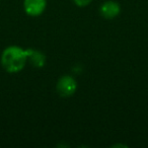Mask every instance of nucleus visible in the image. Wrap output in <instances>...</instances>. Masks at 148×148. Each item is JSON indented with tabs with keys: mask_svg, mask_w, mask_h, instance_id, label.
<instances>
[{
	"mask_svg": "<svg viewBox=\"0 0 148 148\" xmlns=\"http://www.w3.org/2000/svg\"><path fill=\"white\" fill-rule=\"evenodd\" d=\"M0 63L6 72L11 74L18 73L27 63V49L16 45L6 47L0 56Z\"/></svg>",
	"mask_w": 148,
	"mask_h": 148,
	"instance_id": "nucleus-1",
	"label": "nucleus"
},
{
	"mask_svg": "<svg viewBox=\"0 0 148 148\" xmlns=\"http://www.w3.org/2000/svg\"><path fill=\"white\" fill-rule=\"evenodd\" d=\"M77 81L72 75H62L56 83V91L62 97H70L76 92Z\"/></svg>",
	"mask_w": 148,
	"mask_h": 148,
	"instance_id": "nucleus-2",
	"label": "nucleus"
},
{
	"mask_svg": "<svg viewBox=\"0 0 148 148\" xmlns=\"http://www.w3.org/2000/svg\"><path fill=\"white\" fill-rule=\"evenodd\" d=\"M23 10L29 16L38 17L45 12L47 0H23Z\"/></svg>",
	"mask_w": 148,
	"mask_h": 148,
	"instance_id": "nucleus-3",
	"label": "nucleus"
},
{
	"mask_svg": "<svg viewBox=\"0 0 148 148\" xmlns=\"http://www.w3.org/2000/svg\"><path fill=\"white\" fill-rule=\"evenodd\" d=\"M121 12V5L115 0H107L99 7V13L106 19H114Z\"/></svg>",
	"mask_w": 148,
	"mask_h": 148,
	"instance_id": "nucleus-4",
	"label": "nucleus"
},
{
	"mask_svg": "<svg viewBox=\"0 0 148 148\" xmlns=\"http://www.w3.org/2000/svg\"><path fill=\"white\" fill-rule=\"evenodd\" d=\"M27 62L32 64L35 68H43L46 65V56L42 51L33 48L27 49Z\"/></svg>",
	"mask_w": 148,
	"mask_h": 148,
	"instance_id": "nucleus-5",
	"label": "nucleus"
},
{
	"mask_svg": "<svg viewBox=\"0 0 148 148\" xmlns=\"http://www.w3.org/2000/svg\"><path fill=\"white\" fill-rule=\"evenodd\" d=\"M72 1L78 7H85L92 2V0H72Z\"/></svg>",
	"mask_w": 148,
	"mask_h": 148,
	"instance_id": "nucleus-6",
	"label": "nucleus"
},
{
	"mask_svg": "<svg viewBox=\"0 0 148 148\" xmlns=\"http://www.w3.org/2000/svg\"><path fill=\"white\" fill-rule=\"evenodd\" d=\"M127 147V145H124V144H115V145L113 146V147Z\"/></svg>",
	"mask_w": 148,
	"mask_h": 148,
	"instance_id": "nucleus-7",
	"label": "nucleus"
}]
</instances>
